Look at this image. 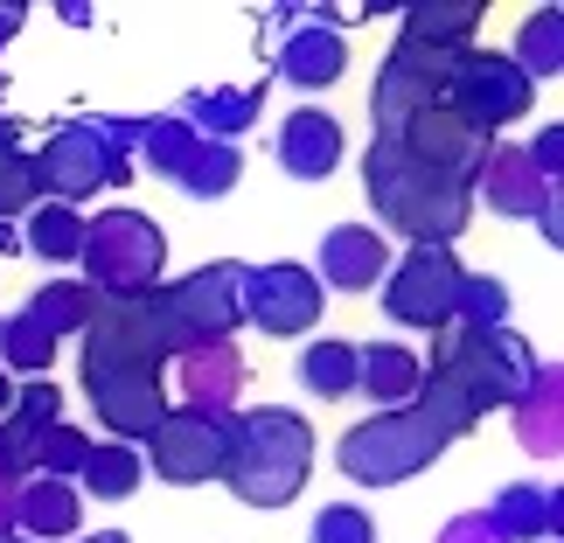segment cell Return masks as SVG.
Returning <instances> with one entry per match:
<instances>
[{"label": "cell", "instance_id": "obj_2", "mask_svg": "<svg viewBox=\"0 0 564 543\" xmlns=\"http://www.w3.org/2000/svg\"><path fill=\"white\" fill-rule=\"evenodd\" d=\"M21 515H29V530H70L77 523V509H70L63 488H29L21 495Z\"/></svg>", "mask_w": 564, "mask_h": 543}, {"label": "cell", "instance_id": "obj_1", "mask_svg": "<svg viewBox=\"0 0 564 543\" xmlns=\"http://www.w3.org/2000/svg\"><path fill=\"white\" fill-rule=\"evenodd\" d=\"M335 146H341V140H335L328 119H321V112H300L293 133H286V161L300 167V175H321V167L335 161Z\"/></svg>", "mask_w": 564, "mask_h": 543}, {"label": "cell", "instance_id": "obj_4", "mask_svg": "<svg viewBox=\"0 0 564 543\" xmlns=\"http://www.w3.org/2000/svg\"><path fill=\"white\" fill-rule=\"evenodd\" d=\"M35 245L50 251V258H63V251H77V224H70V216H50V224H42V237H35Z\"/></svg>", "mask_w": 564, "mask_h": 543}, {"label": "cell", "instance_id": "obj_3", "mask_svg": "<svg viewBox=\"0 0 564 543\" xmlns=\"http://www.w3.org/2000/svg\"><path fill=\"white\" fill-rule=\"evenodd\" d=\"M286 70H293L300 84H328V77L341 70V50H335V42H300V50H293V63H286Z\"/></svg>", "mask_w": 564, "mask_h": 543}, {"label": "cell", "instance_id": "obj_5", "mask_svg": "<svg viewBox=\"0 0 564 543\" xmlns=\"http://www.w3.org/2000/svg\"><path fill=\"white\" fill-rule=\"evenodd\" d=\"M0 404H8V390H0Z\"/></svg>", "mask_w": 564, "mask_h": 543}]
</instances>
